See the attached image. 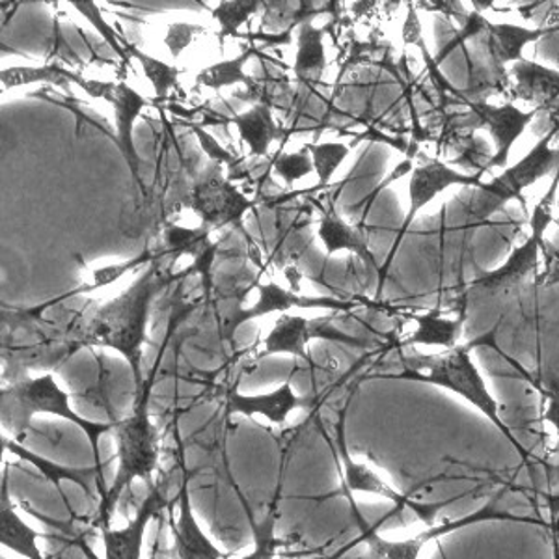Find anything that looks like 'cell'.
Instances as JSON below:
<instances>
[{
  "mask_svg": "<svg viewBox=\"0 0 559 559\" xmlns=\"http://www.w3.org/2000/svg\"><path fill=\"white\" fill-rule=\"evenodd\" d=\"M126 51L129 57L139 60L140 68L144 71L147 81L152 83L155 90V96L165 99L173 90L179 88V70L176 66L166 64L159 58L150 57L146 52L136 49L133 44H126Z\"/></svg>",
  "mask_w": 559,
  "mask_h": 559,
  "instance_id": "29",
  "label": "cell"
},
{
  "mask_svg": "<svg viewBox=\"0 0 559 559\" xmlns=\"http://www.w3.org/2000/svg\"><path fill=\"white\" fill-rule=\"evenodd\" d=\"M79 76L81 75L58 64L39 66V68L17 66V68L0 71V83L7 90L36 83H49L60 86L62 90H70L71 84L79 83Z\"/></svg>",
  "mask_w": 559,
  "mask_h": 559,
  "instance_id": "26",
  "label": "cell"
},
{
  "mask_svg": "<svg viewBox=\"0 0 559 559\" xmlns=\"http://www.w3.org/2000/svg\"><path fill=\"white\" fill-rule=\"evenodd\" d=\"M496 329H490L481 336L474 337L468 344H455L450 349L440 353V355H424L413 349L411 345H400L397 353L403 373H373L364 379H397V381H418L435 384V386L448 388L455 394L461 395L463 400L472 403L474 407L479 408L487 418L495 424L503 437L515 445L516 452L521 453L524 463L530 464V453L526 448L519 442L515 435L511 432L503 424L500 414H498V403L489 394L485 386L484 377L479 376L476 366L472 364L471 353L477 347H495L498 353H502L500 347L495 344Z\"/></svg>",
  "mask_w": 559,
  "mask_h": 559,
  "instance_id": "2",
  "label": "cell"
},
{
  "mask_svg": "<svg viewBox=\"0 0 559 559\" xmlns=\"http://www.w3.org/2000/svg\"><path fill=\"white\" fill-rule=\"evenodd\" d=\"M260 299L250 308H237L229 316L228 323L224 324V340L234 342L237 329L247 321L263 318L269 313H284L289 308H329V310H340V312H349L355 308V302L350 300L332 299V297H305L295 292H287L278 284H260L258 286Z\"/></svg>",
  "mask_w": 559,
  "mask_h": 559,
  "instance_id": "13",
  "label": "cell"
},
{
  "mask_svg": "<svg viewBox=\"0 0 559 559\" xmlns=\"http://www.w3.org/2000/svg\"><path fill=\"white\" fill-rule=\"evenodd\" d=\"M519 81V97L526 102L539 103L540 108L558 107L559 105V73L540 68L534 62L519 60L513 68Z\"/></svg>",
  "mask_w": 559,
  "mask_h": 559,
  "instance_id": "24",
  "label": "cell"
},
{
  "mask_svg": "<svg viewBox=\"0 0 559 559\" xmlns=\"http://www.w3.org/2000/svg\"><path fill=\"white\" fill-rule=\"evenodd\" d=\"M254 55V47H248L247 51L241 52L237 58H229V60H223V62H216V64L205 68L197 75V86L223 90L234 86V84H245L248 88H252L254 79L245 73V66Z\"/></svg>",
  "mask_w": 559,
  "mask_h": 559,
  "instance_id": "27",
  "label": "cell"
},
{
  "mask_svg": "<svg viewBox=\"0 0 559 559\" xmlns=\"http://www.w3.org/2000/svg\"><path fill=\"white\" fill-rule=\"evenodd\" d=\"M554 134L556 131H550L545 139H540L524 159L506 168L498 178L489 183L477 185L476 191H471V197L459 198L466 223H472L471 226L487 223L496 211L502 210L511 200H519L522 205H526L522 192L540 178L559 170V150L550 147Z\"/></svg>",
  "mask_w": 559,
  "mask_h": 559,
  "instance_id": "5",
  "label": "cell"
},
{
  "mask_svg": "<svg viewBox=\"0 0 559 559\" xmlns=\"http://www.w3.org/2000/svg\"><path fill=\"white\" fill-rule=\"evenodd\" d=\"M481 170L476 174H461L457 170H453L450 166L440 163L437 159L424 160L421 165L414 166L413 174H411V185H408V205L407 215L405 221L401 224L400 234L395 237L394 247L390 250L384 265L379 269V289H377V299L381 300L382 284L386 278L390 265L394 261L395 252L400 250L401 242L407 236L408 228L413 226L414 218L418 215L419 211L424 210L427 204H431L435 198L439 197L440 192H444L445 189H450L453 185H463V187H477V185L484 183Z\"/></svg>",
  "mask_w": 559,
  "mask_h": 559,
  "instance_id": "8",
  "label": "cell"
},
{
  "mask_svg": "<svg viewBox=\"0 0 559 559\" xmlns=\"http://www.w3.org/2000/svg\"><path fill=\"white\" fill-rule=\"evenodd\" d=\"M548 506H550V516H552V522H550V532H552L554 537V550H556V556L559 558V496H547Z\"/></svg>",
  "mask_w": 559,
  "mask_h": 559,
  "instance_id": "38",
  "label": "cell"
},
{
  "mask_svg": "<svg viewBox=\"0 0 559 559\" xmlns=\"http://www.w3.org/2000/svg\"><path fill=\"white\" fill-rule=\"evenodd\" d=\"M559 170L556 174L554 183L548 189L547 197L535 205L530 226H532V236L527 237L526 242L513 250L509 260L502 267L496 269L492 273H485L481 278L474 280L471 286L466 287V293L461 297L463 302V312L471 305H481L484 300L511 299V295L516 287L521 286L526 280L527 274L534 273L539 260V250L545 245V231L548 224L552 223L554 204L558 197Z\"/></svg>",
  "mask_w": 559,
  "mask_h": 559,
  "instance_id": "6",
  "label": "cell"
},
{
  "mask_svg": "<svg viewBox=\"0 0 559 559\" xmlns=\"http://www.w3.org/2000/svg\"><path fill=\"white\" fill-rule=\"evenodd\" d=\"M331 26L316 28L310 21H305L300 25L293 73L306 86H316L323 79L324 70H326L323 38Z\"/></svg>",
  "mask_w": 559,
  "mask_h": 559,
  "instance_id": "21",
  "label": "cell"
},
{
  "mask_svg": "<svg viewBox=\"0 0 559 559\" xmlns=\"http://www.w3.org/2000/svg\"><path fill=\"white\" fill-rule=\"evenodd\" d=\"M34 2H45V0H8V2H2V8L8 7V13H4V20L10 21V17H12L13 12H17L20 10V7H23V4H34Z\"/></svg>",
  "mask_w": 559,
  "mask_h": 559,
  "instance_id": "39",
  "label": "cell"
},
{
  "mask_svg": "<svg viewBox=\"0 0 559 559\" xmlns=\"http://www.w3.org/2000/svg\"><path fill=\"white\" fill-rule=\"evenodd\" d=\"M471 2L477 13H484L490 8H495L496 0H471Z\"/></svg>",
  "mask_w": 559,
  "mask_h": 559,
  "instance_id": "40",
  "label": "cell"
},
{
  "mask_svg": "<svg viewBox=\"0 0 559 559\" xmlns=\"http://www.w3.org/2000/svg\"><path fill=\"white\" fill-rule=\"evenodd\" d=\"M2 448L10 450V452L15 453V455H20V457L25 459V461H31V463L57 487L60 495H62L60 481L66 479V481H73V484L79 485V487H83L90 500H94V496L96 495L102 496V500L107 498L108 489L107 485H105L103 471H99V466H92V468H68V466H60V464H55L51 463V461H47V459L39 457L36 453L28 452L23 445L17 444V440L7 439V437H2Z\"/></svg>",
  "mask_w": 559,
  "mask_h": 559,
  "instance_id": "18",
  "label": "cell"
},
{
  "mask_svg": "<svg viewBox=\"0 0 559 559\" xmlns=\"http://www.w3.org/2000/svg\"><path fill=\"white\" fill-rule=\"evenodd\" d=\"M166 506V492L163 485H155L150 490L144 503L140 506L139 513L123 530H112L110 526L102 527L103 540L108 559H139L142 552V540L146 532L147 522L153 516H159Z\"/></svg>",
  "mask_w": 559,
  "mask_h": 559,
  "instance_id": "15",
  "label": "cell"
},
{
  "mask_svg": "<svg viewBox=\"0 0 559 559\" xmlns=\"http://www.w3.org/2000/svg\"><path fill=\"white\" fill-rule=\"evenodd\" d=\"M345 408L340 414V419L336 424V445L337 453L342 457V464H344V484L342 487L349 489L350 492H371V495L384 496L388 500L397 506V509H411L414 515L418 516L419 521L427 522L429 526L435 524V515L439 513V509L450 506L455 500H448L442 503H418L411 500L408 496L400 495L395 492L390 485L384 484L381 477L377 476L376 472L371 471L366 464L355 463L349 455V448L345 442Z\"/></svg>",
  "mask_w": 559,
  "mask_h": 559,
  "instance_id": "12",
  "label": "cell"
},
{
  "mask_svg": "<svg viewBox=\"0 0 559 559\" xmlns=\"http://www.w3.org/2000/svg\"><path fill=\"white\" fill-rule=\"evenodd\" d=\"M552 31H530L522 26L508 25V23H489L485 41L489 45L490 57L495 58L496 64H508L522 60L524 45L532 41H539L543 36H548Z\"/></svg>",
  "mask_w": 559,
  "mask_h": 559,
  "instance_id": "23",
  "label": "cell"
},
{
  "mask_svg": "<svg viewBox=\"0 0 559 559\" xmlns=\"http://www.w3.org/2000/svg\"><path fill=\"white\" fill-rule=\"evenodd\" d=\"M192 265V269H197ZM160 274L157 265L147 269L139 280H134L133 286L120 297L110 300L107 305L99 306L96 312L86 313L76 319L68 331V342L75 349L81 347H110L118 350L133 368L134 381H136V395L142 394L144 381H142V345L146 344V324L150 318V306L153 299L165 289L174 280L191 274Z\"/></svg>",
  "mask_w": 559,
  "mask_h": 559,
  "instance_id": "1",
  "label": "cell"
},
{
  "mask_svg": "<svg viewBox=\"0 0 559 559\" xmlns=\"http://www.w3.org/2000/svg\"><path fill=\"white\" fill-rule=\"evenodd\" d=\"M192 474H185L183 484L179 489V521H174L173 506L170 511V530L174 534V556L181 559H224L226 554L205 537L204 532L198 526L191 508V495H189V481Z\"/></svg>",
  "mask_w": 559,
  "mask_h": 559,
  "instance_id": "16",
  "label": "cell"
},
{
  "mask_svg": "<svg viewBox=\"0 0 559 559\" xmlns=\"http://www.w3.org/2000/svg\"><path fill=\"white\" fill-rule=\"evenodd\" d=\"M319 239L323 241L329 255L336 254L340 250H349L366 263V267L379 269L376 255L371 254V250H369L368 234H366L364 224H358V228H353L332 207L323 210V216L319 221Z\"/></svg>",
  "mask_w": 559,
  "mask_h": 559,
  "instance_id": "19",
  "label": "cell"
},
{
  "mask_svg": "<svg viewBox=\"0 0 559 559\" xmlns=\"http://www.w3.org/2000/svg\"><path fill=\"white\" fill-rule=\"evenodd\" d=\"M534 384L539 388L540 394L548 401V407L543 419L556 427V432H558L556 453L559 455V379H548L545 384H540V382H534Z\"/></svg>",
  "mask_w": 559,
  "mask_h": 559,
  "instance_id": "35",
  "label": "cell"
},
{
  "mask_svg": "<svg viewBox=\"0 0 559 559\" xmlns=\"http://www.w3.org/2000/svg\"><path fill=\"white\" fill-rule=\"evenodd\" d=\"M274 524H276V506H273V511L269 513L265 522L261 524V526H252L255 535V552L247 556V559H267L274 558L276 554V547H286V545H292L293 540H280L274 537L273 530Z\"/></svg>",
  "mask_w": 559,
  "mask_h": 559,
  "instance_id": "33",
  "label": "cell"
},
{
  "mask_svg": "<svg viewBox=\"0 0 559 559\" xmlns=\"http://www.w3.org/2000/svg\"><path fill=\"white\" fill-rule=\"evenodd\" d=\"M36 414H55L60 418L70 419L79 429H83L88 437L96 466L103 471L102 452H99V439L103 432L112 431V424H96L81 418L71 408L70 394H66L58 386L51 373L38 377V379H20L10 386L0 390V421L7 431L12 432L15 440L25 439L26 431L33 427V418Z\"/></svg>",
  "mask_w": 559,
  "mask_h": 559,
  "instance_id": "3",
  "label": "cell"
},
{
  "mask_svg": "<svg viewBox=\"0 0 559 559\" xmlns=\"http://www.w3.org/2000/svg\"><path fill=\"white\" fill-rule=\"evenodd\" d=\"M263 8L265 0H221V4L211 10V17L221 26L218 44L224 45L226 39L239 36L241 26Z\"/></svg>",
  "mask_w": 559,
  "mask_h": 559,
  "instance_id": "28",
  "label": "cell"
},
{
  "mask_svg": "<svg viewBox=\"0 0 559 559\" xmlns=\"http://www.w3.org/2000/svg\"><path fill=\"white\" fill-rule=\"evenodd\" d=\"M310 153H312L313 166L318 174V189H323L331 183L332 176L336 173L340 165L344 163L350 155V147L342 142H313V144H305Z\"/></svg>",
  "mask_w": 559,
  "mask_h": 559,
  "instance_id": "30",
  "label": "cell"
},
{
  "mask_svg": "<svg viewBox=\"0 0 559 559\" xmlns=\"http://www.w3.org/2000/svg\"><path fill=\"white\" fill-rule=\"evenodd\" d=\"M466 313H461L457 319H445L439 312L424 313V316H413L418 323V329L413 336H408L403 344H426V345H444V347H453L461 336V326H463Z\"/></svg>",
  "mask_w": 559,
  "mask_h": 559,
  "instance_id": "25",
  "label": "cell"
},
{
  "mask_svg": "<svg viewBox=\"0 0 559 559\" xmlns=\"http://www.w3.org/2000/svg\"><path fill=\"white\" fill-rule=\"evenodd\" d=\"M191 205L202 216L204 226L218 229L241 223L242 215L254 207V202L247 200L228 179H224L221 166L215 163L194 185Z\"/></svg>",
  "mask_w": 559,
  "mask_h": 559,
  "instance_id": "11",
  "label": "cell"
},
{
  "mask_svg": "<svg viewBox=\"0 0 559 559\" xmlns=\"http://www.w3.org/2000/svg\"><path fill=\"white\" fill-rule=\"evenodd\" d=\"M192 131H194L198 140H200L202 150H205V153L210 155L211 159L215 160V163H223V160H226V163H234V157H231V155H229V153L226 152V150H224V147L221 146V144H218V142H216L207 131H204L200 126H194V123H192Z\"/></svg>",
  "mask_w": 559,
  "mask_h": 559,
  "instance_id": "36",
  "label": "cell"
},
{
  "mask_svg": "<svg viewBox=\"0 0 559 559\" xmlns=\"http://www.w3.org/2000/svg\"><path fill=\"white\" fill-rule=\"evenodd\" d=\"M76 86L83 88L92 97L105 99L108 105H112V108H115V142L120 147L121 155H123V159L128 163L134 181L144 189L142 176H140L142 160H140V155L136 153V147H134L133 129L134 121L142 115V110L150 107V99L140 96L136 90L131 88L126 83H103V81H90V79L79 76Z\"/></svg>",
  "mask_w": 559,
  "mask_h": 559,
  "instance_id": "10",
  "label": "cell"
},
{
  "mask_svg": "<svg viewBox=\"0 0 559 559\" xmlns=\"http://www.w3.org/2000/svg\"><path fill=\"white\" fill-rule=\"evenodd\" d=\"M468 107L479 120V126L489 131L495 140L496 152L487 163V170L492 168H506L508 166L509 153L519 136L526 131L527 126L534 121L537 110L522 112L515 105H489L485 102H472Z\"/></svg>",
  "mask_w": 559,
  "mask_h": 559,
  "instance_id": "14",
  "label": "cell"
},
{
  "mask_svg": "<svg viewBox=\"0 0 559 559\" xmlns=\"http://www.w3.org/2000/svg\"><path fill=\"white\" fill-rule=\"evenodd\" d=\"M273 170L274 174H278L280 178L286 181L287 187H292L297 179H302L305 176L316 173L312 153L306 146L300 147L299 152L280 153L278 157L274 159Z\"/></svg>",
  "mask_w": 559,
  "mask_h": 559,
  "instance_id": "32",
  "label": "cell"
},
{
  "mask_svg": "<svg viewBox=\"0 0 559 559\" xmlns=\"http://www.w3.org/2000/svg\"><path fill=\"white\" fill-rule=\"evenodd\" d=\"M152 379L144 382L142 394L136 395L134 414L128 419H112L115 421L116 442H118V457L120 468L116 474L115 484L108 489L105 500L97 508L96 526L105 527L115 513L116 503L120 502L121 495L131 489L136 477L152 484L153 472L159 461V431L153 426L147 414V395H150Z\"/></svg>",
  "mask_w": 559,
  "mask_h": 559,
  "instance_id": "4",
  "label": "cell"
},
{
  "mask_svg": "<svg viewBox=\"0 0 559 559\" xmlns=\"http://www.w3.org/2000/svg\"><path fill=\"white\" fill-rule=\"evenodd\" d=\"M205 33V26L194 25V23H173L168 26L165 36V45L173 58H179L185 49L191 47L192 41L200 34Z\"/></svg>",
  "mask_w": 559,
  "mask_h": 559,
  "instance_id": "34",
  "label": "cell"
},
{
  "mask_svg": "<svg viewBox=\"0 0 559 559\" xmlns=\"http://www.w3.org/2000/svg\"><path fill=\"white\" fill-rule=\"evenodd\" d=\"M229 123L236 126L237 131L241 134V140L250 147V153L254 157H265L269 155V147L274 140L282 136V129L274 120L273 108L271 105H254V107L242 112V115L229 118Z\"/></svg>",
  "mask_w": 559,
  "mask_h": 559,
  "instance_id": "22",
  "label": "cell"
},
{
  "mask_svg": "<svg viewBox=\"0 0 559 559\" xmlns=\"http://www.w3.org/2000/svg\"><path fill=\"white\" fill-rule=\"evenodd\" d=\"M334 318H319V319H305L300 316H287L282 313L278 321L274 324L273 331L263 340L265 349L261 350L258 355V360L267 358L271 355H280V353H287V355L297 356L299 360L308 364L310 368L316 369L312 358L306 350V345L312 340H326V342H334V344L350 345V347H358V349H368V340H360V337L350 336L345 332L336 329L332 324Z\"/></svg>",
  "mask_w": 559,
  "mask_h": 559,
  "instance_id": "9",
  "label": "cell"
},
{
  "mask_svg": "<svg viewBox=\"0 0 559 559\" xmlns=\"http://www.w3.org/2000/svg\"><path fill=\"white\" fill-rule=\"evenodd\" d=\"M7 477V472H4L2 484H0V543H2V547L12 548L13 552L21 554L25 558L41 559L44 556L39 552L36 539L41 537V539L49 540L51 535L39 534L21 521V516L15 513L10 495H8Z\"/></svg>",
  "mask_w": 559,
  "mask_h": 559,
  "instance_id": "20",
  "label": "cell"
},
{
  "mask_svg": "<svg viewBox=\"0 0 559 559\" xmlns=\"http://www.w3.org/2000/svg\"><path fill=\"white\" fill-rule=\"evenodd\" d=\"M70 7L75 8L76 12L83 15L84 20L88 21L90 25L96 28L97 34L105 39V44L112 49L116 57L121 58L123 64L129 62V52L126 51V45L120 44V39L116 36L112 25L105 20L102 8L97 7L96 0H64Z\"/></svg>",
  "mask_w": 559,
  "mask_h": 559,
  "instance_id": "31",
  "label": "cell"
},
{
  "mask_svg": "<svg viewBox=\"0 0 559 559\" xmlns=\"http://www.w3.org/2000/svg\"><path fill=\"white\" fill-rule=\"evenodd\" d=\"M313 397H299L293 392L292 379H287L282 386L276 388L271 394L241 395L236 388L228 390L226 408L228 414H245L248 418L252 416H265L273 424H284L287 416L295 408L312 407Z\"/></svg>",
  "mask_w": 559,
  "mask_h": 559,
  "instance_id": "17",
  "label": "cell"
},
{
  "mask_svg": "<svg viewBox=\"0 0 559 559\" xmlns=\"http://www.w3.org/2000/svg\"><path fill=\"white\" fill-rule=\"evenodd\" d=\"M503 495H506V490H500L485 508L479 509L476 513L464 516V519H459V521L442 522L439 526L432 524L426 532H421V534L416 535V537H411V539L407 540L382 539V537L376 534V527L373 526L368 527L366 532L360 534L362 535L360 540L366 543L369 550H371L369 558L414 559L418 558L419 550H421V547H424L426 543H429V540L439 539L442 535L455 532V530H461V527L471 526V524H476V522H527V524H539V526H545L550 530V522H543L539 521V519H534V516H519L515 515V513H509L506 508H500Z\"/></svg>",
  "mask_w": 559,
  "mask_h": 559,
  "instance_id": "7",
  "label": "cell"
},
{
  "mask_svg": "<svg viewBox=\"0 0 559 559\" xmlns=\"http://www.w3.org/2000/svg\"><path fill=\"white\" fill-rule=\"evenodd\" d=\"M419 38H421V25H419L418 15H416L413 4H408L407 20L403 25V44H418Z\"/></svg>",
  "mask_w": 559,
  "mask_h": 559,
  "instance_id": "37",
  "label": "cell"
}]
</instances>
